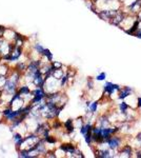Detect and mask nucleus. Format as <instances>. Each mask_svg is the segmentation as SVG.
<instances>
[{
  "label": "nucleus",
  "instance_id": "f257e3e1",
  "mask_svg": "<svg viewBox=\"0 0 141 158\" xmlns=\"http://www.w3.org/2000/svg\"><path fill=\"white\" fill-rule=\"evenodd\" d=\"M122 141H123L122 137L113 135L111 138H109V139L105 141V143H107V145H109V147H110L111 150L117 151L119 150V149H121V147H122Z\"/></svg>",
  "mask_w": 141,
  "mask_h": 158
},
{
  "label": "nucleus",
  "instance_id": "f03ea898",
  "mask_svg": "<svg viewBox=\"0 0 141 158\" xmlns=\"http://www.w3.org/2000/svg\"><path fill=\"white\" fill-rule=\"evenodd\" d=\"M104 93L107 95V96H111L113 95L115 92H120V90L122 89V87H120L119 84H115V83H112L110 81H106L104 84Z\"/></svg>",
  "mask_w": 141,
  "mask_h": 158
},
{
  "label": "nucleus",
  "instance_id": "7ed1b4c3",
  "mask_svg": "<svg viewBox=\"0 0 141 158\" xmlns=\"http://www.w3.org/2000/svg\"><path fill=\"white\" fill-rule=\"evenodd\" d=\"M119 157H132L134 154V150L133 147L130 145H122L120 149V152H119Z\"/></svg>",
  "mask_w": 141,
  "mask_h": 158
},
{
  "label": "nucleus",
  "instance_id": "20e7f679",
  "mask_svg": "<svg viewBox=\"0 0 141 158\" xmlns=\"http://www.w3.org/2000/svg\"><path fill=\"white\" fill-rule=\"evenodd\" d=\"M133 94V89L131 87H123L119 92V96L118 98L120 100H124L125 98H128V96H131Z\"/></svg>",
  "mask_w": 141,
  "mask_h": 158
},
{
  "label": "nucleus",
  "instance_id": "39448f33",
  "mask_svg": "<svg viewBox=\"0 0 141 158\" xmlns=\"http://www.w3.org/2000/svg\"><path fill=\"white\" fill-rule=\"evenodd\" d=\"M44 92H43V90L40 87V89H37L35 90L34 92V99H33V103L35 102H38V101H40V99H42V98L44 97Z\"/></svg>",
  "mask_w": 141,
  "mask_h": 158
},
{
  "label": "nucleus",
  "instance_id": "423d86ee",
  "mask_svg": "<svg viewBox=\"0 0 141 158\" xmlns=\"http://www.w3.org/2000/svg\"><path fill=\"white\" fill-rule=\"evenodd\" d=\"M128 109H130V105H128V102H125V101H122L121 103H119V110H120V113L122 114V115H124V117H125V114L128 113Z\"/></svg>",
  "mask_w": 141,
  "mask_h": 158
},
{
  "label": "nucleus",
  "instance_id": "0eeeda50",
  "mask_svg": "<svg viewBox=\"0 0 141 158\" xmlns=\"http://www.w3.org/2000/svg\"><path fill=\"white\" fill-rule=\"evenodd\" d=\"M92 130H93V126H91L90 123H86V124H84V126H82L80 128V133L82 135H85L86 133H89V132H92Z\"/></svg>",
  "mask_w": 141,
  "mask_h": 158
},
{
  "label": "nucleus",
  "instance_id": "6e6552de",
  "mask_svg": "<svg viewBox=\"0 0 141 158\" xmlns=\"http://www.w3.org/2000/svg\"><path fill=\"white\" fill-rule=\"evenodd\" d=\"M60 149L62 151H64V152H66V153H72V154H74L75 153V147H73L72 145H61L60 147Z\"/></svg>",
  "mask_w": 141,
  "mask_h": 158
},
{
  "label": "nucleus",
  "instance_id": "1a4fd4ad",
  "mask_svg": "<svg viewBox=\"0 0 141 158\" xmlns=\"http://www.w3.org/2000/svg\"><path fill=\"white\" fill-rule=\"evenodd\" d=\"M64 126H66L68 132H70V133L74 132V129H75V128H74V126H73V120H72V119H68L66 123H64Z\"/></svg>",
  "mask_w": 141,
  "mask_h": 158
},
{
  "label": "nucleus",
  "instance_id": "9d476101",
  "mask_svg": "<svg viewBox=\"0 0 141 158\" xmlns=\"http://www.w3.org/2000/svg\"><path fill=\"white\" fill-rule=\"evenodd\" d=\"M89 109L91 111V113H96L97 109H98V101H94V102L90 103Z\"/></svg>",
  "mask_w": 141,
  "mask_h": 158
},
{
  "label": "nucleus",
  "instance_id": "9b49d317",
  "mask_svg": "<svg viewBox=\"0 0 141 158\" xmlns=\"http://www.w3.org/2000/svg\"><path fill=\"white\" fill-rule=\"evenodd\" d=\"M105 78H106V74H105L104 72H101L99 75H97L96 80H98V81H103V80H105Z\"/></svg>",
  "mask_w": 141,
  "mask_h": 158
},
{
  "label": "nucleus",
  "instance_id": "f8f14e48",
  "mask_svg": "<svg viewBox=\"0 0 141 158\" xmlns=\"http://www.w3.org/2000/svg\"><path fill=\"white\" fill-rule=\"evenodd\" d=\"M42 54L47 56L49 60H52V59H53V55H52V54H51V52H50V51H49V50H44V51H43V53H42Z\"/></svg>",
  "mask_w": 141,
  "mask_h": 158
},
{
  "label": "nucleus",
  "instance_id": "ddd939ff",
  "mask_svg": "<svg viewBox=\"0 0 141 158\" xmlns=\"http://www.w3.org/2000/svg\"><path fill=\"white\" fill-rule=\"evenodd\" d=\"M29 92H30V90H29V87H23L22 89H20L21 94H29Z\"/></svg>",
  "mask_w": 141,
  "mask_h": 158
},
{
  "label": "nucleus",
  "instance_id": "4468645a",
  "mask_svg": "<svg viewBox=\"0 0 141 158\" xmlns=\"http://www.w3.org/2000/svg\"><path fill=\"white\" fill-rule=\"evenodd\" d=\"M35 49H36V50L38 51L39 53H41V54L43 53V51H44V49H43V47H42L40 44H36V45H35Z\"/></svg>",
  "mask_w": 141,
  "mask_h": 158
},
{
  "label": "nucleus",
  "instance_id": "2eb2a0df",
  "mask_svg": "<svg viewBox=\"0 0 141 158\" xmlns=\"http://www.w3.org/2000/svg\"><path fill=\"white\" fill-rule=\"evenodd\" d=\"M45 139H47V142H50V143H55V142H56V139H55V138H51L50 136L45 137Z\"/></svg>",
  "mask_w": 141,
  "mask_h": 158
},
{
  "label": "nucleus",
  "instance_id": "dca6fc26",
  "mask_svg": "<svg viewBox=\"0 0 141 158\" xmlns=\"http://www.w3.org/2000/svg\"><path fill=\"white\" fill-rule=\"evenodd\" d=\"M137 108L141 109V97H137Z\"/></svg>",
  "mask_w": 141,
  "mask_h": 158
},
{
  "label": "nucleus",
  "instance_id": "f3484780",
  "mask_svg": "<svg viewBox=\"0 0 141 158\" xmlns=\"http://www.w3.org/2000/svg\"><path fill=\"white\" fill-rule=\"evenodd\" d=\"M53 66H54L55 68H61V64H60V63H58V62H55Z\"/></svg>",
  "mask_w": 141,
  "mask_h": 158
}]
</instances>
